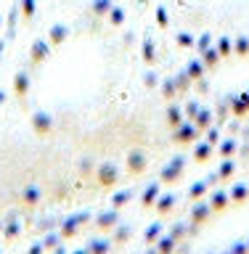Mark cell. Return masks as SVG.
Segmentation results:
<instances>
[{"instance_id":"cell-1","label":"cell","mask_w":249,"mask_h":254,"mask_svg":"<svg viewBox=\"0 0 249 254\" xmlns=\"http://www.w3.org/2000/svg\"><path fill=\"white\" fill-rule=\"evenodd\" d=\"M0 24H3V21H0Z\"/></svg>"}]
</instances>
